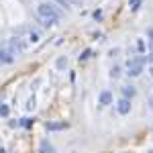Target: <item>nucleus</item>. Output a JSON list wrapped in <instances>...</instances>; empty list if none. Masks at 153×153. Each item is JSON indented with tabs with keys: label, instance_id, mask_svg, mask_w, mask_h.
<instances>
[{
	"label": "nucleus",
	"instance_id": "obj_3",
	"mask_svg": "<svg viewBox=\"0 0 153 153\" xmlns=\"http://www.w3.org/2000/svg\"><path fill=\"white\" fill-rule=\"evenodd\" d=\"M143 63H145V57H135V59H129V63H127V74H129L131 78H137V76H141L143 71Z\"/></svg>",
	"mask_w": 153,
	"mask_h": 153
},
{
	"label": "nucleus",
	"instance_id": "obj_11",
	"mask_svg": "<svg viewBox=\"0 0 153 153\" xmlns=\"http://www.w3.org/2000/svg\"><path fill=\"white\" fill-rule=\"evenodd\" d=\"M55 65H57V70H65L68 68V57H57Z\"/></svg>",
	"mask_w": 153,
	"mask_h": 153
},
{
	"label": "nucleus",
	"instance_id": "obj_17",
	"mask_svg": "<svg viewBox=\"0 0 153 153\" xmlns=\"http://www.w3.org/2000/svg\"><path fill=\"white\" fill-rule=\"evenodd\" d=\"M92 16H94V21H102V10H94Z\"/></svg>",
	"mask_w": 153,
	"mask_h": 153
},
{
	"label": "nucleus",
	"instance_id": "obj_14",
	"mask_svg": "<svg viewBox=\"0 0 153 153\" xmlns=\"http://www.w3.org/2000/svg\"><path fill=\"white\" fill-rule=\"evenodd\" d=\"M8 112H10V108L6 104H0V117H8Z\"/></svg>",
	"mask_w": 153,
	"mask_h": 153
},
{
	"label": "nucleus",
	"instance_id": "obj_15",
	"mask_svg": "<svg viewBox=\"0 0 153 153\" xmlns=\"http://www.w3.org/2000/svg\"><path fill=\"white\" fill-rule=\"evenodd\" d=\"M118 76H120V68H118V65H114V68L110 70V78H114V80H117Z\"/></svg>",
	"mask_w": 153,
	"mask_h": 153
},
{
	"label": "nucleus",
	"instance_id": "obj_8",
	"mask_svg": "<svg viewBox=\"0 0 153 153\" xmlns=\"http://www.w3.org/2000/svg\"><path fill=\"white\" fill-rule=\"evenodd\" d=\"M39 153H57V151H55V147L47 139H43V141L39 143Z\"/></svg>",
	"mask_w": 153,
	"mask_h": 153
},
{
	"label": "nucleus",
	"instance_id": "obj_12",
	"mask_svg": "<svg viewBox=\"0 0 153 153\" xmlns=\"http://www.w3.org/2000/svg\"><path fill=\"white\" fill-rule=\"evenodd\" d=\"M92 55V49H84L82 51V55H80V61H86V59Z\"/></svg>",
	"mask_w": 153,
	"mask_h": 153
},
{
	"label": "nucleus",
	"instance_id": "obj_26",
	"mask_svg": "<svg viewBox=\"0 0 153 153\" xmlns=\"http://www.w3.org/2000/svg\"><path fill=\"white\" fill-rule=\"evenodd\" d=\"M149 153H153V149H151V151H149Z\"/></svg>",
	"mask_w": 153,
	"mask_h": 153
},
{
	"label": "nucleus",
	"instance_id": "obj_4",
	"mask_svg": "<svg viewBox=\"0 0 153 153\" xmlns=\"http://www.w3.org/2000/svg\"><path fill=\"white\" fill-rule=\"evenodd\" d=\"M12 61H14V55H10V51L4 45H0V63L2 65H10Z\"/></svg>",
	"mask_w": 153,
	"mask_h": 153
},
{
	"label": "nucleus",
	"instance_id": "obj_19",
	"mask_svg": "<svg viewBox=\"0 0 153 153\" xmlns=\"http://www.w3.org/2000/svg\"><path fill=\"white\" fill-rule=\"evenodd\" d=\"M137 49L143 53V51H145V43H143V41H139V43H137Z\"/></svg>",
	"mask_w": 153,
	"mask_h": 153
},
{
	"label": "nucleus",
	"instance_id": "obj_1",
	"mask_svg": "<svg viewBox=\"0 0 153 153\" xmlns=\"http://www.w3.org/2000/svg\"><path fill=\"white\" fill-rule=\"evenodd\" d=\"M37 14L41 16V21H43L45 27H51V25H55L61 19V12L55 8V4H49V2H41L37 6Z\"/></svg>",
	"mask_w": 153,
	"mask_h": 153
},
{
	"label": "nucleus",
	"instance_id": "obj_18",
	"mask_svg": "<svg viewBox=\"0 0 153 153\" xmlns=\"http://www.w3.org/2000/svg\"><path fill=\"white\" fill-rule=\"evenodd\" d=\"M118 53H120V49H118V47H114V49H110V57H117Z\"/></svg>",
	"mask_w": 153,
	"mask_h": 153
},
{
	"label": "nucleus",
	"instance_id": "obj_6",
	"mask_svg": "<svg viewBox=\"0 0 153 153\" xmlns=\"http://www.w3.org/2000/svg\"><path fill=\"white\" fill-rule=\"evenodd\" d=\"M117 110H118V114H129L131 112V100L129 98H120L118 104H117Z\"/></svg>",
	"mask_w": 153,
	"mask_h": 153
},
{
	"label": "nucleus",
	"instance_id": "obj_7",
	"mask_svg": "<svg viewBox=\"0 0 153 153\" xmlns=\"http://www.w3.org/2000/svg\"><path fill=\"white\" fill-rule=\"evenodd\" d=\"M98 104H102V106L112 104V94H110L108 90H102V92L98 94Z\"/></svg>",
	"mask_w": 153,
	"mask_h": 153
},
{
	"label": "nucleus",
	"instance_id": "obj_10",
	"mask_svg": "<svg viewBox=\"0 0 153 153\" xmlns=\"http://www.w3.org/2000/svg\"><path fill=\"white\" fill-rule=\"evenodd\" d=\"M29 41H31V43H39V41H41V33H39L37 29H31V33H29Z\"/></svg>",
	"mask_w": 153,
	"mask_h": 153
},
{
	"label": "nucleus",
	"instance_id": "obj_20",
	"mask_svg": "<svg viewBox=\"0 0 153 153\" xmlns=\"http://www.w3.org/2000/svg\"><path fill=\"white\" fill-rule=\"evenodd\" d=\"M147 37H149V41L153 43V27H151V29H147Z\"/></svg>",
	"mask_w": 153,
	"mask_h": 153
},
{
	"label": "nucleus",
	"instance_id": "obj_13",
	"mask_svg": "<svg viewBox=\"0 0 153 153\" xmlns=\"http://www.w3.org/2000/svg\"><path fill=\"white\" fill-rule=\"evenodd\" d=\"M131 4V10H139V6H141V0H129Z\"/></svg>",
	"mask_w": 153,
	"mask_h": 153
},
{
	"label": "nucleus",
	"instance_id": "obj_21",
	"mask_svg": "<svg viewBox=\"0 0 153 153\" xmlns=\"http://www.w3.org/2000/svg\"><path fill=\"white\" fill-rule=\"evenodd\" d=\"M147 104H149V110H151V112H153V94L149 96V100H147Z\"/></svg>",
	"mask_w": 153,
	"mask_h": 153
},
{
	"label": "nucleus",
	"instance_id": "obj_24",
	"mask_svg": "<svg viewBox=\"0 0 153 153\" xmlns=\"http://www.w3.org/2000/svg\"><path fill=\"white\" fill-rule=\"evenodd\" d=\"M147 61H151V63H153V53H149V55H147Z\"/></svg>",
	"mask_w": 153,
	"mask_h": 153
},
{
	"label": "nucleus",
	"instance_id": "obj_5",
	"mask_svg": "<svg viewBox=\"0 0 153 153\" xmlns=\"http://www.w3.org/2000/svg\"><path fill=\"white\" fill-rule=\"evenodd\" d=\"M70 125L65 123V120H49V123H45V129L47 131H63L68 129Z\"/></svg>",
	"mask_w": 153,
	"mask_h": 153
},
{
	"label": "nucleus",
	"instance_id": "obj_25",
	"mask_svg": "<svg viewBox=\"0 0 153 153\" xmlns=\"http://www.w3.org/2000/svg\"><path fill=\"white\" fill-rule=\"evenodd\" d=\"M149 71H151V78H153V68H151V70H149Z\"/></svg>",
	"mask_w": 153,
	"mask_h": 153
},
{
	"label": "nucleus",
	"instance_id": "obj_22",
	"mask_svg": "<svg viewBox=\"0 0 153 153\" xmlns=\"http://www.w3.org/2000/svg\"><path fill=\"white\" fill-rule=\"evenodd\" d=\"M59 4H61V6H65V8H68V6H70V2H68V0H57Z\"/></svg>",
	"mask_w": 153,
	"mask_h": 153
},
{
	"label": "nucleus",
	"instance_id": "obj_16",
	"mask_svg": "<svg viewBox=\"0 0 153 153\" xmlns=\"http://www.w3.org/2000/svg\"><path fill=\"white\" fill-rule=\"evenodd\" d=\"M33 123H35V120H31V118H21V123H19V125H21V127H31Z\"/></svg>",
	"mask_w": 153,
	"mask_h": 153
},
{
	"label": "nucleus",
	"instance_id": "obj_23",
	"mask_svg": "<svg viewBox=\"0 0 153 153\" xmlns=\"http://www.w3.org/2000/svg\"><path fill=\"white\" fill-rule=\"evenodd\" d=\"M27 106H29V108H35V98H31V100H29V104H27Z\"/></svg>",
	"mask_w": 153,
	"mask_h": 153
},
{
	"label": "nucleus",
	"instance_id": "obj_2",
	"mask_svg": "<svg viewBox=\"0 0 153 153\" xmlns=\"http://www.w3.org/2000/svg\"><path fill=\"white\" fill-rule=\"evenodd\" d=\"M4 47L10 51V55H14V57H16V55H21L25 49H27V45H25V41L21 39V37H10V39L4 43Z\"/></svg>",
	"mask_w": 153,
	"mask_h": 153
},
{
	"label": "nucleus",
	"instance_id": "obj_9",
	"mask_svg": "<svg viewBox=\"0 0 153 153\" xmlns=\"http://www.w3.org/2000/svg\"><path fill=\"white\" fill-rule=\"evenodd\" d=\"M137 94V90H135V86H123V98H133V96Z\"/></svg>",
	"mask_w": 153,
	"mask_h": 153
}]
</instances>
